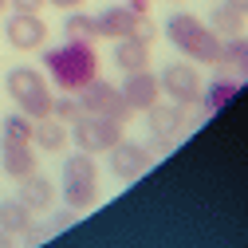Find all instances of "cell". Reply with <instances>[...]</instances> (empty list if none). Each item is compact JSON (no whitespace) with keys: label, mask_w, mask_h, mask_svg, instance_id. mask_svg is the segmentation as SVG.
I'll return each mask as SVG.
<instances>
[{"label":"cell","mask_w":248,"mask_h":248,"mask_svg":"<svg viewBox=\"0 0 248 248\" xmlns=\"http://www.w3.org/2000/svg\"><path fill=\"white\" fill-rule=\"evenodd\" d=\"M44 67L63 95H79L91 79H99V51L87 40H67L44 51Z\"/></svg>","instance_id":"cell-1"},{"label":"cell","mask_w":248,"mask_h":248,"mask_svg":"<svg viewBox=\"0 0 248 248\" xmlns=\"http://www.w3.org/2000/svg\"><path fill=\"white\" fill-rule=\"evenodd\" d=\"M166 36H170V44H173L185 59H197V63H209V67L221 63L225 40L213 36L209 24H201L193 12H173V16L166 20Z\"/></svg>","instance_id":"cell-2"},{"label":"cell","mask_w":248,"mask_h":248,"mask_svg":"<svg viewBox=\"0 0 248 248\" xmlns=\"http://www.w3.org/2000/svg\"><path fill=\"white\" fill-rule=\"evenodd\" d=\"M63 201L75 213H83V209H91L99 201V166L83 150H75L71 158H63Z\"/></svg>","instance_id":"cell-3"},{"label":"cell","mask_w":248,"mask_h":248,"mask_svg":"<svg viewBox=\"0 0 248 248\" xmlns=\"http://www.w3.org/2000/svg\"><path fill=\"white\" fill-rule=\"evenodd\" d=\"M4 87H8V95L20 103V114H28L32 122L51 118V95H47V83H44V75L36 67H12Z\"/></svg>","instance_id":"cell-4"},{"label":"cell","mask_w":248,"mask_h":248,"mask_svg":"<svg viewBox=\"0 0 248 248\" xmlns=\"http://www.w3.org/2000/svg\"><path fill=\"white\" fill-rule=\"evenodd\" d=\"M71 142H75V150L91 154V158H95V154H110L122 142V122H110L103 114H79Z\"/></svg>","instance_id":"cell-5"},{"label":"cell","mask_w":248,"mask_h":248,"mask_svg":"<svg viewBox=\"0 0 248 248\" xmlns=\"http://www.w3.org/2000/svg\"><path fill=\"white\" fill-rule=\"evenodd\" d=\"M79 110H83V114H103V118H110V122H122V126H126V118L134 114V110L126 107V99H122V91L110 87V83H103V79H91V83L79 91Z\"/></svg>","instance_id":"cell-6"},{"label":"cell","mask_w":248,"mask_h":248,"mask_svg":"<svg viewBox=\"0 0 248 248\" xmlns=\"http://www.w3.org/2000/svg\"><path fill=\"white\" fill-rule=\"evenodd\" d=\"M158 87H162V95H170V99L181 103V107H193V103H201V95H205L201 71H197L193 63H166Z\"/></svg>","instance_id":"cell-7"},{"label":"cell","mask_w":248,"mask_h":248,"mask_svg":"<svg viewBox=\"0 0 248 248\" xmlns=\"http://www.w3.org/2000/svg\"><path fill=\"white\" fill-rule=\"evenodd\" d=\"M4 36H8V44L20 47V51H36V47L47 44V24H44L36 12H16V16H8V24H4Z\"/></svg>","instance_id":"cell-8"},{"label":"cell","mask_w":248,"mask_h":248,"mask_svg":"<svg viewBox=\"0 0 248 248\" xmlns=\"http://www.w3.org/2000/svg\"><path fill=\"white\" fill-rule=\"evenodd\" d=\"M150 166H154L150 150H146V146H138V142H118V146L110 150V173H114V177H122V181L142 177Z\"/></svg>","instance_id":"cell-9"},{"label":"cell","mask_w":248,"mask_h":248,"mask_svg":"<svg viewBox=\"0 0 248 248\" xmlns=\"http://www.w3.org/2000/svg\"><path fill=\"white\" fill-rule=\"evenodd\" d=\"M0 170H4L8 177H28L40 170V154L32 142H12V138H0Z\"/></svg>","instance_id":"cell-10"},{"label":"cell","mask_w":248,"mask_h":248,"mask_svg":"<svg viewBox=\"0 0 248 248\" xmlns=\"http://www.w3.org/2000/svg\"><path fill=\"white\" fill-rule=\"evenodd\" d=\"M122 99H126V107L130 110H150L154 103L162 99V87H158V75H150V67L146 71H130L126 79H122Z\"/></svg>","instance_id":"cell-11"},{"label":"cell","mask_w":248,"mask_h":248,"mask_svg":"<svg viewBox=\"0 0 248 248\" xmlns=\"http://www.w3.org/2000/svg\"><path fill=\"white\" fill-rule=\"evenodd\" d=\"M28 209H32V217L36 213H51V205H55V185L44 177V173H28V177H20V193H16Z\"/></svg>","instance_id":"cell-12"},{"label":"cell","mask_w":248,"mask_h":248,"mask_svg":"<svg viewBox=\"0 0 248 248\" xmlns=\"http://www.w3.org/2000/svg\"><path fill=\"white\" fill-rule=\"evenodd\" d=\"M146 118H150V134L158 138L162 146H170L177 134H181V107H170V103H154L150 110H146Z\"/></svg>","instance_id":"cell-13"},{"label":"cell","mask_w":248,"mask_h":248,"mask_svg":"<svg viewBox=\"0 0 248 248\" xmlns=\"http://www.w3.org/2000/svg\"><path fill=\"white\" fill-rule=\"evenodd\" d=\"M138 16H142V12L126 8V4H114V8H103V12L95 16V28H99V36L126 40V36L134 32V20H138Z\"/></svg>","instance_id":"cell-14"},{"label":"cell","mask_w":248,"mask_h":248,"mask_svg":"<svg viewBox=\"0 0 248 248\" xmlns=\"http://www.w3.org/2000/svg\"><path fill=\"white\" fill-rule=\"evenodd\" d=\"M67 142H71V134H67V126H63L59 118H40V122H32V146H40L44 154H63Z\"/></svg>","instance_id":"cell-15"},{"label":"cell","mask_w":248,"mask_h":248,"mask_svg":"<svg viewBox=\"0 0 248 248\" xmlns=\"http://www.w3.org/2000/svg\"><path fill=\"white\" fill-rule=\"evenodd\" d=\"M114 67L118 71H146L150 67V44H138V40H118L114 44Z\"/></svg>","instance_id":"cell-16"},{"label":"cell","mask_w":248,"mask_h":248,"mask_svg":"<svg viewBox=\"0 0 248 248\" xmlns=\"http://www.w3.org/2000/svg\"><path fill=\"white\" fill-rule=\"evenodd\" d=\"M209 32L221 36V40H232V36H244V16L232 8V4H217L209 12Z\"/></svg>","instance_id":"cell-17"},{"label":"cell","mask_w":248,"mask_h":248,"mask_svg":"<svg viewBox=\"0 0 248 248\" xmlns=\"http://www.w3.org/2000/svg\"><path fill=\"white\" fill-rule=\"evenodd\" d=\"M28 225H32V209H28L20 197H16V201H12V197L0 201V229H4V232L16 236V232H24Z\"/></svg>","instance_id":"cell-18"},{"label":"cell","mask_w":248,"mask_h":248,"mask_svg":"<svg viewBox=\"0 0 248 248\" xmlns=\"http://www.w3.org/2000/svg\"><path fill=\"white\" fill-rule=\"evenodd\" d=\"M217 67H229L232 75H248V40L244 36L225 40V51H221V63Z\"/></svg>","instance_id":"cell-19"},{"label":"cell","mask_w":248,"mask_h":248,"mask_svg":"<svg viewBox=\"0 0 248 248\" xmlns=\"http://www.w3.org/2000/svg\"><path fill=\"white\" fill-rule=\"evenodd\" d=\"M63 32H67V40H87V44H95V40H99L95 16H87V12H67Z\"/></svg>","instance_id":"cell-20"},{"label":"cell","mask_w":248,"mask_h":248,"mask_svg":"<svg viewBox=\"0 0 248 248\" xmlns=\"http://www.w3.org/2000/svg\"><path fill=\"white\" fill-rule=\"evenodd\" d=\"M232 71H221V75H217V83H213V91H209V95H201V103L209 107V110H217V107H221L229 95H236V87H240V79H229Z\"/></svg>","instance_id":"cell-21"},{"label":"cell","mask_w":248,"mask_h":248,"mask_svg":"<svg viewBox=\"0 0 248 248\" xmlns=\"http://www.w3.org/2000/svg\"><path fill=\"white\" fill-rule=\"evenodd\" d=\"M4 138H12V142H32V118H28V114H8V118H4Z\"/></svg>","instance_id":"cell-22"},{"label":"cell","mask_w":248,"mask_h":248,"mask_svg":"<svg viewBox=\"0 0 248 248\" xmlns=\"http://www.w3.org/2000/svg\"><path fill=\"white\" fill-rule=\"evenodd\" d=\"M83 110H79V103H75V95H63V99H51V118H59V122H75Z\"/></svg>","instance_id":"cell-23"},{"label":"cell","mask_w":248,"mask_h":248,"mask_svg":"<svg viewBox=\"0 0 248 248\" xmlns=\"http://www.w3.org/2000/svg\"><path fill=\"white\" fill-rule=\"evenodd\" d=\"M130 40H138V44H150V40H154V24H150V16H146V12L134 20V32H130Z\"/></svg>","instance_id":"cell-24"},{"label":"cell","mask_w":248,"mask_h":248,"mask_svg":"<svg viewBox=\"0 0 248 248\" xmlns=\"http://www.w3.org/2000/svg\"><path fill=\"white\" fill-rule=\"evenodd\" d=\"M20 236H24V244H28V248H36V244H40V240L47 236V225H36V221H32V225H28V229H24Z\"/></svg>","instance_id":"cell-25"},{"label":"cell","mask_w":248,"mask_h":248,"mask_svg":"<svg viewBox=\"0 0 248 248\" xmlns=\"http://www.w3.org/2000/svg\"><path fill=\"white\" fill-rule=\"evenodd\" d=\"M75 221V209H67V213H59V217H51V225H47V232H59V229H67Z\"/></svg>","instance_id":"cell-26"},{"label":"cell","mask_w":248,"mask_h":248,"mask_svg":"<svg viewBox=\"0 0 248 248\" xmlns=\"http://www.w3.org/2000/svg\"><path fill=\"white\" fill-rule=\"evenodd\" d=\"M44 4H47V0H12V8H16V12H40Z\"/></svg>","instance_id":"cell-27"},{"label":"cell","mask_w":248,"mask_h":248,"mask_svg":"<svg viewBox=\"0 0 248 248\" xmlns=\"http://www.w3.org/2000/svg\"><path fill=\"white\" fill-rule=\"evenodd\" d=\"M126 8H134V12H150V0H122Z\"/></svg>","instance_id":"cell-28"},{"label":"cell","mask_w":248,"mask_h":248,"mask_svg":"<svg viewBox=\"0 0 248 248\" xmlns=\"http://www.w3.org/2000/svg\"><path fill=\"white\" fill-rule=\"evenodd\" d=\"M47 4H55V8H79L83 0H47Z\"/></svg>","instance_id":"cell-29"},{"label":"cell","mask_w":248,"mask_h":248,"mask_svg":"<svg viewBox=\"0 0 248 248\" xmlns=\"http://www.w3.org/2000/svg\"><path fill=\"white\" fill-rule=\"evenodd\" d=\"M225 4H232V8L240 12V16H248V0H225Z\"/></svg>","instance_id":"cell-30"},{"label":"cell","mask_w":248,"mask_h":248,"mask_svg":"<svg viewBox=\"0 0 248 248\" xmlns=\"http://www.w3.org/2000/svg\"><path fill=\"white\" fill-rule=\"evenodd\" d=\"M0 248H12V232H4V229H0Z\"/></svg>","instance_id":"cell-31"},{"label":"cell","mask_w":248,"mask_h":248,"mask_svg":"<svg viewBox=\"0 0 248 248\" xmlns=\"http://www.w3.org/2000/svg\"><path fill=\"white\" fill-rule=\"evenodd\" d=\"M4 4H8V0H0V12H4Z\"/></svg>","instance_id":"cell-32"}]
</instances>
